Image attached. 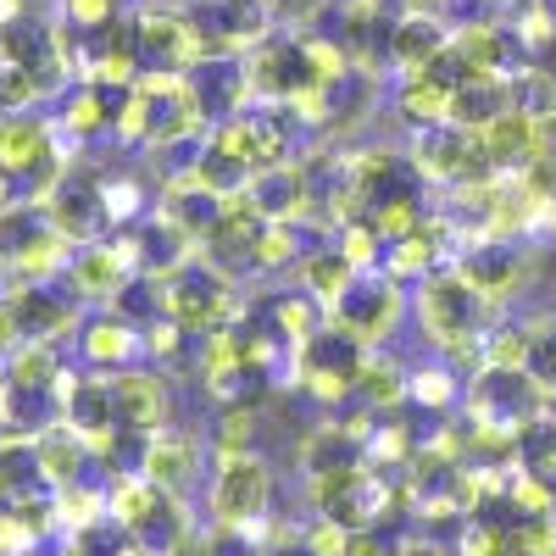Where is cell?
Masks as SVG:
<instances>
[{"instance_id": "12", "label": "cell", "mask_w": 556, "mask_h": 556, "mask_svg": "<svg viewBox=\"0 0 556 556\" xmlns=\"http://www.w3.org/2000/svg\"><path fill=\"white\" fill-rule=\"evenodd\" d=\"M139 473H146L156 490H167V495H184V490L195 484V473H201L195 434H184V429L146 434V440H139Z\"/></svg>"}, {"instance_id": "3", "label": "cell", "mask_w": 556, "mask_h": 556, "mask_svg": "<svg viewBox=\"0 0 556 556\" xmlns=\"http://www.w3.org/2000/svg\"><path fill=\"white\" fill-rule=\"evenodd\" d=\"M134 34H139V62L151 73H195L206 56H223L212 34L201 28V17L178 7H139Z\"/></svg>"}, {"instance_id": "17", "label": "cell", "mask_w": 556, "mask_h": 556, "mask_svg": "<svg viewBox=\"0 0 556 556\" xmlns=\"http://www.w3.org/2000/svg\"><path fill=\"white\" fill-rule=\"evenodd\" d=\"M34 445H39V468H45V484H51V490L78 484L84 468H89V451H96V445H89V440L67 424V417H62V424H51V429H39Z\"/></svg>"}, {"instance_id": "16", "label": "cell", "mask_w": 556, "mask_h": 556, "mask_svg": "<svg viewBox=\"0 0 556 556\" xmlns=\"http://www.w3.org/2000/svg\"><path fill=\"white\" fill-rule=\"evenodd\" d=\"M513 34H506L501 23H468V28H456L451 34V56H456V67H462V78L468 73H501L506 78V67H513Z\"/></svg>"}, {"instance_id": "5", "label": "cell", "mask_w": 556, "mask_h": 556, "mask_svg": "<svg viewBox=\"0 0 556 556\" xmlns=\"http://www.w3.org/2000/svg\"><path fill=\"white\" fill-rule=\"evenodd\" d=\"M62 139L56 128L34 112H0V167H7L28 195H45L67 173L62 167Z\"/></svg>"}, {"instance_id": "18", "label": "cell", "mask_w": 556, "mask_h": 556, "mask_svg": "<svg viewBox=\"0 0 556 556\" xmlns=\"http://www.w3.org/2000/svg\"><path fill=\"white\" fill-rule=\"evenodd\" d=\"M356 278H362V267H356L340 245H312V251L301 256V267H295V285H301V290H312L323 306L345 301Z\"/></svg>"}, {"instance_id": "24", "label": "cell", "mask_w": 556, "mask_h": 556, "mask_svg": "<svg viewBox=\"0 0 556 556\" xmlns=\"http://www.w3.org/2000/svg\"><path fill=\"white\" fill-rule=\"evenodd\" d=\"M529 374H534V384L551 395L556 390V323H529Z\"/></svg>"}, {"instance_id": "21", "label": "cell", "mask_w": 556, "mask_h": 556, "mask_svg": "<svg viewBox=\"0 0 556 556\" xmlns=\"http://www.w3.org/2000/svg\"><path fill=\"white\" fill-rule=\"evenodd\" d=\"M34 490H51L45 484V468H39V445L34 434H12L0 440V501H17V495H34Z\"/></svg>"}, {"instance_id": "9", "label": "cell", "mask_w": 556, "mask_h": 556, "mask_svg": "<svg viewBox=\"0 0 556 556\" xmlns=\"http://www.w3.org/2000/svg\"><path fill=\"white\" fill-rule=\"evenodd\" d=\"M456 267L484 301H501V295L523 290V278H529V256L506 235H473L468 245L456 251Z\"/></svg>"}, {"instance_id": "2", "label": "cell", "mask_w": 556, "mask_h": 556, "mask_svg": "<svg viewBox=\"0 0 556 556\" xmlns=\"http://www.w3.org/2000/svg\"><path fill=\"white\" fill-rule=\"evenodd\" d=\"M412 312H417L424 334H429L440 351H451V345H462V340H479V334L490 329V301L468 285V278H462L456 262H451V267H434L424 285H417Z\"/></svg>"}, {"instance_id": "30", "label": "cell", "mask_w": 556, "mask_h": 556, "mask_svg": "<svg viewBox=\"0 0 556 556\" xmlns=\"http://www.w3.org/2000/svg\"><path fill=\"white\" fill-rule=\"evenodd\" d=\"M345 556H401V540H390L384 529H356Z\"/></svg>"}, {"instance_id": "19", "label": "cell", "mask_w": 556, "mask_h": 556, "mask_svg": "<svg viewBox=\"0 0 556 556\" xmlns=\"http://www.w3.org/2000/svg\"><path fill=\"white\" fill-rule=\"evenodd\" d=\"M356 401L367 412H395V406L412 401V374L395 356H374V351H367L362 374H356Z\"/></svg>"}, {"instance_id": "15", "label": "cell", "mask_w": 556, "mask_h": 556, "mask_svg": "<svg viewBox=\"0 0 556 556\" xmlns=\"http://www.w3.org/2000/svg\"><path fill=\"white\" fill-rule=\"evenodd\" d=\"M245 201L256 206V217L262 223H290L306 201H312V184H306V173L301 167H267V173H256L251 184H245Z\"/></svg>"}, {"instance_id": "11", "label": "cell", "mask_w": 556, "mask_h": 556, "mask_svg": "<svg viewBox=\"0 0 556 556\" xmlns=\"http://www.w3.org/2000/svg\"><path fill=\"white\" fill-rule=\"evenodd\" d=\"M195 17H201V28L212 34V45H217L223 56H245V51H256V45L278 28L267 0H206Z\"/></svg>"}, {"instance_id": "10", "label": "cell", "mask_w": 556, "mask_h": 556, "mask_svg": "<svg viewBox=\"0 0 556 556\" xmlns=\"http://www.w3.org/2000/svg\"><path fill=\"white\" fill-rule=\"evenodd\" d=\"M134 251L128 245H112V240H89V245H73L67 256V290L78 301H112L128 278H134Z\"/></svg>"}, {"instance_id": "6", "label": "cell", "mask_w": 556, "mask_h": 556, "mask_svg": "<svg viewBox=\"0 0 556 556\" xmlns=\"http://www.w3.org/2000/svg\"><path fill=\"white\" fill-rule=\"evenodd\" d=\"M401 312H406L401 285H395L384 267H374V273L356 278L345 301L329 306V323H340V329L356 334L362 345H379V340H390V334L401 329Z\"/></svg>"}, {"instance_id": "14", "label": "cell", "mask_w": 556, "mask_h": 556, "mask_svg": "<svg viewBox=\"0 0 556 556\" xmlns=\"http://www.w3.org/2000/svg\"><path fill=\"white\" fill-rule=\"evenodd\" d=\"M451 34L456 28H445L434 12H401L390 23V62L401 73H424V67L451 56Z\"/></svg>"}, {"instance_id": "22", "label": "cell", "mask_w": 556, "mask_h": 556, "mask_svg": "<svg viewBox=\"0 0 556 556\" xmlns=\"http://www.w3.org/2000/svg\"><path fill=\"white\" fill-rule=\"evenodd\" d=\"M56 78L62 73L23 67V62H0V112H34L39 101L56 96Z\"/></svg>"}, {"instance_id": "7", "label": "cell", "mask_w": 556, "mask_h": 556, "mask_svg": "<svg viewBox=\"0 0 556 556\" xmlns=\"http://www.w3.org/2000/svg\"><path fill=\"white\" fill-rule=\"evenodd\" d=\"M45 201V217L51 228L67 240V245H89V240H106V184L101 178H84V173H62L51 190L39 195Z\"/></svg>"}, {"instance_id": "8", "label": "cell", "mask_w": 556, "mask_h": 556, "mask_svg": "<svg viewBox=\"0 0 556 556\" xmlns=\"http://www.w3.org/2000/svg\"><path fill=\"white\" fill-rule=\"evenodd\" d=\"M112 379V406H117V424L128 434H156L173 429V384L156 367H123Z\"/></svg>"}, {"instance_id": "23", "label": "cell", "mask_w": 556, "mask_h": 556, "mask_svg": "<svg viewBox=\"0 0 556 556\" xmlns=\"http://www.w3.org/2000/svg\"><path fill=\"white\" fill-rule=\"evenodd\" d=\"M251 434H256V406L235 401V406H223V424H217L212 445H217V456H235V451H251Z\"/></svg>"}, {"instance_id": "13", "label": "cell", "mask_w": 556, "mask_h": 556, "mask_svg": "<svg viewBox=\"0 0 556 556\" xmlns=\"http://www.w3.org/2000/svg\"><path fill=\"white\" fill-rule=\"evenodd\" d=\"M78 345H84L89 374H123V367H134L139 356H146V329L117 317V312H106V317L78 323Z\"/></svg>"}, {"instance_id": "27", "label": "cell", "mask_w": 556, "mask_h": 556, "mask_svg": "<svg viewBox=\"0 0 556 556\" xmlns=\"http://www.w3.org/2000/svg\"><path fill=\"white\" fill-rule=\"evenodd\" d=\"M351 534H356V529H345V523H334V518L317 513L312 529L301 534V545H306L312 556H345V551H351Z\"/></svg>"}, {"instance_id": "25", "label": "cell", "mask_w": 556, "mask_h": 556, "mask_svg": "<svg viewBox=\"0 0 556 556\" xmlns=\"http://www.w3.org/2000/svg\"><path fill=\"white\" fill-rule=\"evenodd\" d=\"M462 395V384H456V374H451V367H417V374H412V401H424V406H451Z\"/></svg>"}, {"instance_id": "4", "label": "cell", "mask_w": 556, "mask_h": 556, "mask_svg": "<svg viewBox=\"0 0 556 556\" xmlns=\"http://www.w3.org/2000/svg\"><path fill=\"white\" fill-rule=\"evenodd\" d=\"M212 523L217 529H256L273 513V468L267 456L256 451H235V456H217V479H212Z\"/></svg>"}, {"instance_id": "1", "label": "cell", "mask_w": 556, "mask_h": 556, "mask_svg": "<svg viewBox=\"0 0 556 556\" xmlns=\"http://www.w3.org/2000/svg\"><path fill=\"white\" fill-rule=\"evenodd\" d=\"M235 306H240V285L235 273L217 267V262H184L162 278V317H173L184 334H212V329H228L235 323Z\"/></svg>"}, {"instance_id": "20", "label": "cell", "mask_w": 556, "mask_h": 556, "mask_svg": "<svg viewBox=\"0 0 556 556\" xmlns=\"http://www.w3.org/2000/svg\"><path fill=\"white\" fill-rule=\"evenodd\" d=\"M323 312H329V306H323L312 290H301V285H295V290H278V295L267 301V329L285 334L290 345H301L306 334H317L323 323H329Z\"/></svg>"}, {"instance_id": "28", "label": "cell", "mask_w": 556, "mask_h": 556, "mask_svg": "<svg viewBox=\"0 0 556 556\" xmlns=\"http://www.w3.org/2000/svg\"><path fill=\"white\" fill-rule=\"evenodd\" d=\"M62 12H67L73 28H101L123 12V0H62Z\"/></svg>"}, {"instance_id": "26", "label": "cell", "mask_w": 556, "mask_h": 556, "mask_svg": "<svg viewBox=\"0 0 556 556\" xmlns=\"http://www.w3.org/2000/svg\"><path fill=\"white\" fill-rule=\"evenodd\" d=\"M267 7H273V23H278V28L306 34V28H317L323 17L334 12V0H267Z\"/></svg>"}, {"instance_id": "29", "label": "cell", "mask_w": 556, "mask_h": 556, "mask_svg": "<svg viewBox=\"0 0 556 556\" xmlns=\"http://www.w3.org/2000/svg\"><path fill=\"white\" fill-rule=\"evenodd\" d=\"M139 201H146V195H139V184H128V178H106V212H112V223H128L134 212H139Z\"/></svg>"}, {"instance_id": "31", "label": "cell", "mask_w": 556, "mask_h": 556, "mask_svg": "<svg viewBox=\"0 0 556 556\" xmlns=\"http://www.w3.org/2000/svg\"><path fill=\"white\" fill-rule=\"evenodd\" d=\"M401 556H451L440 540H424V534H417V540H401Z\"/></svg>"}, {"instance_id": "32", "label": "cell", "mask_w": 556, "mask_h": 556, "mask_svg": "<svg viewBox=\"0 0 556 556\" xmlns=\"http://www.w3.org/2000/svg\"><path fill=\"white\" fill-rule=\"evenodd\" d=\"M23 201V184L7 173V167H0V212H7V206H17Z\"/></svg>"}]
</instances>
